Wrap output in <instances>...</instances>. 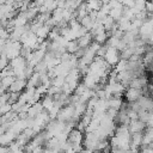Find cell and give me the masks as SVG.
<instances>
[{"instance_id":"cell-19","label":"cell","mask_w":153,"mask_h":153,"mask_svg":"<svg viewBox=\"0 0 153 153\" xmlns=\"http://www.w3.org/2000/svg\"><path fill=\"white\" fill-rule=\"evenodd\" d=\"M10 63V60L7 59V56L5 54H0V71H2L4 68H6Z\"/></svg>"},{"instance_id":"cell-22","label":"cell","mask_w":153,"mask_h":153,"mask_svg":"<svg viewBox=\"0 0 153 153\" xmlns=\"http://www.w3.org/2000/svg\"><path fill=\"white\" fill-rule=\"evenodd\" d=\"M0 111H1L2 115L6 114V112H8V111H11V104H10V103H6V104L1 105V106H0Z\"/></svg>"},{"instance_id":"cell-13","label":"cell","mask_w":153,"mask_h":153,"mask_svg":"<svg viewBox=\"0 0 153 153\" xmlns=\"http://www.w3.org/2000/svg\"><path fill=\"white\" fill-rule=\"evenodd\" d=\"M141 142H142V133L141 131H137V133H131L130 134V145H134V146H141Z\"/></svg>"},{"instance_id":"cell-11","label":"cell","mask_w":153,"mask_h":153,"mask_svg":"<svg viewBox=\"0 0 153 153\" xmlns=\"http://www.w3.org/2000/svg\"><path fill=\"white\" fill-rule=\"evenodd\" d=\"M49 31H50V27L48 26V25H45V24H43L37 31H36V37L37 38H42V39H45L47 37H48V33H49Z\"/></svg>"},{"instance_id":"cell-6","label":"cell","mask_w":153,"mask_h":153,"mask_svg":"<svg viewBox=\"0 0 153 153\" xmlns=\"http://www.w3.org/2000/svg\"><path fill=\"white\" fill-rule=\"evenodd\" d=\"M43 110H44V109H43L41 102L38 100V102H36V103L30 104V106H29V109H27V111H26V115H27V117H30V118H35V117H36L37 115H39Z\"/></svg>"},{"instance_id":"cell-3","label":"cell","mask_w":153,"mask_h":153,"mask_svg":"<svg viewBox=\"0 0 153 153\" xmlns=\"http://www.w3.org/2000/svg\"><path fill=\"white\" fill-rule=\"evenodd\" d=\"M73 112H74V106L73 105H65L59 110V112L56 115V120L62 121V122H67L72 118Z\"/></svg>"},{"instance_id":"cell-20","label":"cell","mask_w":153,"mask_h":153,"mask_svg":"<svg viewBox=\"0 0 153 153\" xmlns=\"http://www.w3.org/2000/svg\"><path fill=\"white\" fill-rule=\"evenodd\" d=\"M10 92V91H8ZM19 92H10V98H8V103L10 104H13V103H16V102H18V99H19Z\"/></svg>"},{"instance_id":"cell-18","label":"cell","mask_w":153,"mask_h":153,"mask_svg":"<svg viewBox=\"0 0 153 153\" xmlns=\"http://www.w3.org/2000/svg\"><path fill=\"white\" fill-rule=\"evenodd\" d=\"M108 33L104 31V32H102V33H98V35H96L94 37H93V41L94 42H97V43H99V44H104L105 42H106V39H108Z\"/></svg>"},{"instance_id":"cell-1","label":"cell","mask_w":153,"mask_h":153,"mask_svg":"<svg viewBox=\"0 0 153 153\" xmlns=\"http://www.w3.org/2000/svg\"><path fill=\"white\" fill-rule=\"evenodd\" d=\"M111 67H114L118 60H120V51L116 49V48H112V47H108L105 54H104V57H103Z\"/></svg>"},{"instance_id":"cell-24","label":"cell","mask_w":153,"mask_h":153,"mask_svg":"<svg viewBox=\"0 0 153 153\" xmlns=\"http://www.w3.org/2000/svg\"><path fill=\"white\" fill-rule=\"evenodd\" d=\"M43 151H44V147L43 146H36V147L32 148L31 153H43Z\"/></svg>"},{"instance_id":"cell-12","label":"cell","mask_w":153,"mask_h":153,"mask_svg":"<svg viewBox=\"0 0 153 153\" xmlns=\"http://www.w3.org/2000/svg\"><path fill=\"white\" fill-rule=\"evenodd\" d=\"M123 100H124V99L115 98V97H110V98H108V106H109V108H112V109L118 110V109L121 108V105H122Z\"/></svg>"},{"instance_id":"cell-8","label":"cell","mask_w":153,"mask_h":153,"mask_svg":"<svg viewBox=\"0 0 153 153\" xmlns=\"http://www.w3.org/2000/svg\"><path fill=\"white\" fill-rule=\"evenodd\" d=\"M92 41H93V37H92V35H91L88 31H87L84 36L76 38V43H78L79 48H87V47L91 44Z\"/></svg>"},{"instance_id":"cell-23","label":"cell","mask_w":153,"mask_h":153,"mask_svg":"<svg viewBox=\"0 0 153 153\" xmlns=\"http://www.w3.org/2000/svg\"><path fill=\"white\" fill-rule=\"evenodd\" d=\"M145 11L146 12H153V4H152V1H147L146 0V2H145Z\"/></svg>"},{"instance_id":"cell-17","label":"cell","mask_w":153,"mask_h":153,"mask_svg":"<svg viewBox=\"0 0 153 153\" xmlns=\"http://www.w3.org/2000/svg\"><path fill=\"white\" fill-rule=\"evenodd\" d=\"M78 49H79V45L76 43V39H73V41H68L67 42V44H66V51L67 53L74 54Z\"/></svg>"},{"instance_id":"cell-10","label":"cell","mask_w":153,"mask_h":153,"mask_svg":"<svg viewBox=\"0 0 153 153\" xmlns=\"http://www.w3.org/2000/svg\"><path fill=\"white\" fill-rule=\"evenodd\" d=\"M86 2V8L87 11H99L102 7V1L100 0H88Z\"/></svg>"},{"instance_id":"cell-25","label":"cell","mask_w":153,"mask_h":153,"mask_svg":"<svg viewBox=\"0 0 153 153\" xmlns=\"http://www.w3.org/2000/svg\"><path fill=\"white\" fill-rule=\"evenodd\" d=\"M1 116H2V114H1V111H0V117H1Z\"/></svg>"},{"instance_id":"cell-2","label":"cell","mask_w":153,"mask_h":153,"mask_svg":"<svg viewBox=\"0 0 153 153\" xmlns=\"http://www.w3.org/2000/svg\"><path fill=\"white\" fill-rule=\"evenodd\" d=\"M142 96V91L140 88H133V87H126L123 92V99H126L127 103H131L137 100Z\"/></svg>"},{"instance_id":"cell-21","label":"cell","mask_w":153,"mask_h":153,"mask_svg":"<svg viewBox=\"0 0 153 153\" xmlns=\"http://www.w3.org/2000/svg\"><path fill=\"white\" fill-rule=\"evenodd\" d=\"M10 38V32L4 29V27H0V39H8Z\"/></svg>"},{"instance_id":"cell-15","label":"cell","mask_w":153,"mask_h":153,"mask_svg":"<svg viewBox=\"0 0 153 153\" xmlns=\"http://www.w3.org/2000/svg\"><path fill=\"white\" fill-rule=\"evenodd\" d=\"M79 23H80V25H81L82 27H85L87 31H90V30L92 29V26H93V23H94V22H93V20L88 17V14H87V16H85L84 18H81Z\"/></svg>"},{"instance_id":"cell-4","label":"cell","mask_w":153,"mask_h":153,"mask_svg":"<svg viewBox=\"0 0 153 153\" xmlns=\"http://www.w3.org/2000/svg\"><path fill=\"white\" fill-rule=\"evenodd\" d=\"M82 139H84L82 133L76 128H72L67 135V141H69L71 143H82Z\"/></svg>"},{"instance_id":"cell-16","label":"cell","mask_w":153,"mask_h":153,"mask_svg":"<svg viewBox=\"0 0 153 153\" xmlns=\"http://www.w3.org/2000/svg\"><path fill=\"white\" fill-rule=\"evenodd\" d=\"M14 79H16V76H14V75L4 76V78H1V79H0V84H1V86L7 91V90H8V87H10V85L14 81Z\"/></svg>"},{"instance_id":"cell-7","label":"cell","mask_w":153,"mask_h":153,"mask_svg":"<svg viewBox=\"0 0 153 153\" xmlns=\"http://www.w3.org/2000/svg\"><path fill=\"white\" fill-rule=\"evenodd\" d=\"M145 128H146V124L143 122H141L140 120H133L128 124V130H129L130 134L131 133H137V131H141L142 133Z\"/></svg>"},{"instance_id":"cell-26","label":"cell","mask_w":153,"mask_h":153,"mask_svg":"<svg viewBox=\"0 0 153 153\" xmlns=\"http://www.w3.org/2000/svg\"><path fill=\"white\" fill-rule=\"evenodd\" d=\"M147 1H152V0H147Z\"/></svg>"},{"instance_id":"cell-14","label":"cell","mask_w":153,"mask_h":153,"mask_svg":"<svg viewBox=\"0 0 153 153\" xmlns=\"http://www.w3.org/2000/svg\"><path fill=\"white\" fill-rule=\"evenodd\" d=\"M122 8H123V5H120L118 7L111 8V10L109 11V14H108V16H110L114 20H117L118 18L122 17Z\"/></svg>"},{"instance_id":"cell-9","label":"cell","mask_w":153,"mask_h":153,"mask_svg":"<svg viewBox=\"0 0 153 153\" xmlns=\"http://www.w3.org/2000/svg\"><path fill=\"white\" fill-rule=\"evenodd\" d=\"M39 102H41L43 109L47 110V111L50 110V109L53 108V105H54V99H53V97H51V96H48V94H44Z\"/></svg>"},{"instance_id":"cell-5","label":"cell","mask_w":153,"mask_h":153,"mask_svg":"<svg viewBox=\"0 0 153 153\" xmlns=\"http://www.w3.org/2000/svg\"><path fill=\"white\" fill-rule=\"evenodd\" d=\"M25 87H26V80L25 79H18V78H16L14 81L10 85V87H8L7 91H10V92H19L20 93L22 91L25 90Z\"/></svg>"}]
</instances>
